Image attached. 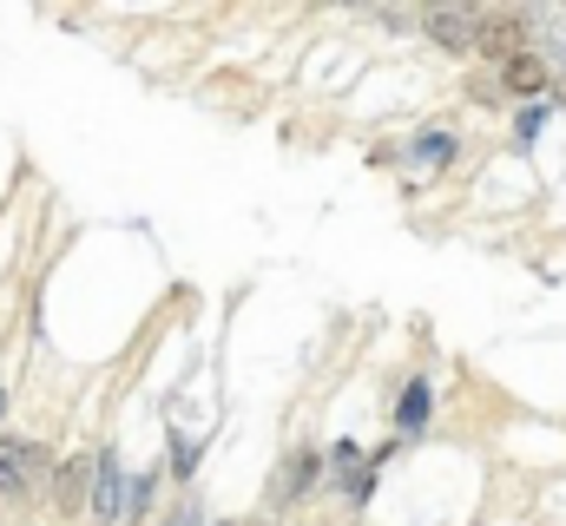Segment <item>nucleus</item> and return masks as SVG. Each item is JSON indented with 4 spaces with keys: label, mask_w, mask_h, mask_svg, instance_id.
<instances>
[{
    "label": "nucleus",
    "mask_w": 566,
    "mask_h": 526,
    "mask_svg": "<svg viewBox=\"0 0 566 526\" xmlns=\"http://www.w3.org/2000/svg\"><path fill=\"white\" fill-rule=\"evenodd\" d=\"M198 454H205V441H191V434H178V428L165 434V474H171V481H191V474H198Z\"/></svg>",
    "instance_id": "obj_11"
},
{
    "label": "nucleus",
    "mask_w": 566,
    "mask_h": 526,
    "mask_svg": "<svg viewBox=\"0 0 566 526\" xmlns=\"http://www.w3.org/2000/svg\"><path fill=\"white\" fill-rule=\"evenodd\" d=\"M560 106H566V93H560V99H554V113H560Z\"/></svg>",
    "instance_id": "obj_16"
},
{
    "label": "nucleus",
    "mask_w": 566,
    "mask_h": 526,
    "mask_svg": "<svg viewBox=\"0 0 566 526\" xmlns=\"http://www.w3.org/2000/svg\"><path fill=\"white\" fill-rule=\"evenodd\" d=\"M389 421H396V441L428 434V421H434V376H409L402 394H396V408H389Z\"/></svg>",
    "instance_id": "obj_6"
},
{
    "label": "nucleus",
    "mask_w": 566,
    "mask_h": 526,
    "mask_svg": "<svg viewBox=\"0 0 566 526\" xmlns=\"http://www.w3.org/2000/svg\"><path fill=\"white\" fill-rule=\"evenodd\" d=\"M547 86H554V73L541 66L534 46H521V53L501 66V93H507V99H547Z\"/></svg>",
    "instance_id": "obj_8"
},
{
    "label": "nucleus",
    "mask_w": 566,
    "mask_h": 526,
    "mask_svg": "<svg viewBox=\"0 0 566 526\" xmlns=\"http://www.w3.org/2000/svg\"><path fill=\"white\" fill-rule=\"evenodd\" d=\"M86 481H93V461H80V454L53 467V507H60L66 520H73V514L86 507Z\"/></svg>",
    "instance_id": "obj_9"
},
{
    "label": "nucleus",
    "mask_w": 566,
    "mask_h": 526,
    "mask_svg": "<svg viewBox=\"0 0 566 526\" xmlns=\"http://www.w3.org/2000/svg\"><path fill=\"white\" fill-rule=\"evenodd\" d=\"M151 494H158V481L151 474H126V507H119V526H139L151 514Z\"/></svg>",
    "instance_id": "obj_12"
},
{
    "label": "nucleus",
    "mask_w": 566,
    "mask_h": 526,
    "mask_svg": "<svg viewBox=\"0 0 566 526\" xmlns=\"http://www.w3.org/2000/svg\"><path fill=\"white\" fill-rule=\"evenodd\" d=\"M547 126H554V99H527V106L514 113V138H521V145H534Z\"/></svg>",
    "instance_id": "obj_13"
},
{
    "label": "nucleus",
    "mask_w": 566,
    "mask_h": 526,
    "mask_svg": "<svg viewBox=\"0 0 566 526\" xmlns=\"http://www.w3.org/2000/svg\"><path fill=\"white\" fill-rule=\"evenodd\" d=\"M0 421H7V389H0Z\"/></svg>",
    "instance_id": "obj_15"
},
{
    "label": "nucleus",
    "mask_w": 566,
    "mask_h": 526,
    "mask_svg": "<svg viewBox=\"0 0 566 526\" xmlns=\"http://www.w3.org/2000/svg\"><path fill=\"white\" fill-rule=\"evenodd\" d=\"M46 474H53V454H46L40 441L0 434V507H20V501H33Z\"/></svg>",
    "instance_id": "obj_1"
},
{
    "label": "nucleus",
    "mask_w": 566,
    "mask_h": 526,
    "mask_svg": "<svg viewBox=\"0 0 566 526\" xmlns=\"http://www.w3.org/2000/svg\"><path fill=\"white\" fill-rule=\"evenodd\" d=\"M316 481H323V454H316V448L290 454V474L277 481V501H283V507H290V501H303V494H310Z\"/></svg>",
    "instance_id": "obj_10"
},
{
    "label": "nucleus",
    "mask_w": 566,
    "mask_h": 526,
    "mask_svg": "<svg viewBox=\"0 0 566 526\" xmlns=\"http://www.w3.org/2000/svg\"><path fill=\"white\" fill-rule=\"evenodd\" d=\"M165 526H211V520H205V507H198V501H178V507L165 514Z\"/></svg>",
    "instance_id": "obj_14"
},
{
    "label": "nucleus",
    "mask_w": 566,
    "mask_h": 526,
    "mask_svg": "<svg viewBox=\"0 0 566 526\" xmlns=\"http://www.w3.org/2000/svg\"><path fill=\"white\" fill-rule=\"evenodd\" d=\"M422 33L448 53V60H461L468 46H474V7H428L422 13Z\"/></svg>",
    "instance_id": "obj_7"
},
{
    "label": "nucleus",
    "mask_w": 566,
    "mask_h": 526,
    "mask_svg": "<svg viewBox=\"0 0 566 526\" xmlns=\"http://www.w3.org/2000/svg\"><path fill=\"white\" fill-rule=\"evenodd\" d=\"M271 526H283V520H271Z\"/></svg>",
    "instance_id": "obj_17"
},
{
    "label": "nucleus",
    "mask_w": 566,
    "mask_h": 526,
    "mask_svg": "<svg viewBox=\"0 0 566 526\" xmlns=\"http://www.w3.org/2000/svg\"><path fill=\"white\" fill-rule=\"evenodd\" d=\"M323 467L336 474V487H343V501H349V507H369V494H376V481H382V474L369 467V454H363L356 441H336V448L323 454Z\"/></svg>",
    "instance_id": "obj_4"
},
{
    "label": "nucleus",
    "mask_w": 566,
    "mask_h": 526,
    "mask_svg": "<svg viewBox=\"0 0 566 526\" xmlns=\"http://www.w3.org/2000/svg\"><path fill=\"white\" fill-rule=\"evenodd\" d=\"M119 507H126V461L113 448H99L93 481H86V514H93V526H119Z\"/></svg>",
    "instance_id": "obj_3"
},
{
    "label": "nucleus",
    "mask_w": 566,
    "mask_h": 526,
    "mask_svg": "<svg viewBox=\"0 0 566 526\" xmlns=\"http://www.w3.org/2000/svg\"><path fill=\"white\" fill-rule=\"evenodd\" d=\"M521 46H527V20H521V7H474V46H468V53L507 66Z\"/></svg>",
    "instance_id": "obj_2"
},
{
    "label": "nucleus",
    "mask_w": 566,
    "mask_h": 526,
    "mask_svg": "<svg viewBox=\"0 0 566 526\" xmlns=\"http://www.w3.org/2000/svg\"><path fill=\"white\" fill-rule=\"evenodd\" d=\"M396 158H409L416 171L441 178V171H454V165H461V132H454V126H422L402 151H396Z\"/></svg>",
    "instance_id": "obj_5"
}]
</instances>
